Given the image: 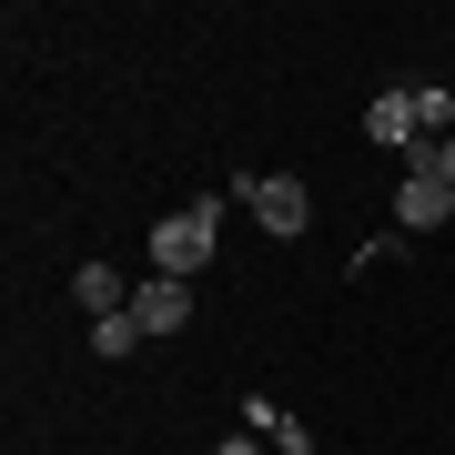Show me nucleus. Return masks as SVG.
<instances>
[{"label": "nucleus", "mask_w": 455, "mask_h": 455, "mask_svg": "<svg viewBox=\"0 0 455 455\" xmlns=\"http://www.w3.org/2000/svg\"><path fill=\"white\" fill-rule=\"evenodd\" d=\"M212 243H223V203H182V212L152 223V274H182V283H193L203 263H212Z\"/></svg>", "instance_id": "1"}, {"label": "nucleus", "mask_w": 455, "mask_h": 455, "mask_svg": "<svg viewBox=\"0 0 455 455\" xmlns=\"http://www.w3.org/2000/svg\"><path fill=\"white\" fill-rule=\"evenodd\" d=\"M233 193H243V203L263 212V233H283V243H293V233L314 223V193H304L293 172H253V182H233Z\"/></svg>", "instance_id": "2"}, {"label": "nucleus", "mask_w": 455, "mask_h": 455, "mask_svg": "<svg viewBox=\"0 0 455 455\" xmlns=\"http://www.w3.org/2000/svg\"><path fill=\"white\" fill-rule=\"evenodd\" d=\"M364 132H374L385 152H425V92H415V82L374 92V101H364Z\"/></svg>", "instance_id": "3"}, {"label": "nucleus", "mask_w": 455, "mask_h": 455, "mask_svg": "<svg viewBox=\"0 0 455 455\" xmlns=\"http://www.w3.org/2000/svg\"><path fill=\"white\" fill-rule=\"evenodd\" d=\"M455 212V182L425 172V152H405V193H395V233H435Z\"/></svg>", "instance_id": "4"}, {"label": "nucleus", "mask_w": 455, "mask_h": 455, "mask_svg": "<svg viewBox=\"0 0 455 455\" xmlns=\"http://www.w3.org/2000/svg\"><path fill=\"white\" fill-rule=\"evenodd\" d=\"M132 324H142V334H182V324H193V283H182V274H142V283H132Z\"/></svg>", "instance_id": "5"}, {"label": "nucleus", "mask_w": 455, "mask_h": 455, "mask_svg": "<svg viewBox=\"0 0 455 455\" xmlns=\"http://www.w3.org/2000/svg\"><path fill=\"white\" fill-rule=\"evenodd\" d=\"M71 304H82L92 324H112V314H132V274H112V263H82V274H71Z\"/></svg>", "instance_id": "6"}, {"label": "nucleus", "mask_w": 455, "mask_h": 455, "mask_svg": "<svg viewBox=\"0 0 455 455\" xmlns=\"http://www.w3.org/2000/svg\"><path fill=\"white\" fill-rule=\"evenodd\" d=\"M243 425H253V435H274V455H314V425H304V415H283V405H263V395L243 405Z\"/></svg>", "instance_id": "7"}, {"label": "nucleus", "mask_w": 455, "mask_h": 455, "mask_svg": "<svg viewBox=\"0 0 455 455\" xmlns=\"http://www.w3.org/2000/svg\"><path fill=\"white\" fill-rule=\"evenodd\" d=\"M92 344H101V355H142V344H152V334H142V324H132V314H112V324H92Z\"/></svg>", "instance_id": "8"}, {"label": "nucleus", "mask_w": 455, "mask_h": 455, "mask_svg": "<svg viewBox=\"0 0 455 455\" xmlns=\"http://www.w3.org/2000/svg\"><path fill=\"white\" fill-rule=\"evenodd\" d=\"M425 172H435V182H455V132H445L435 152H425Z\"/></svg>", "instance_id": "9"}, {"label": "nucleus", "mask_w": 455, "mask_h": 455, "mask_svg": "<svg viewBox=\"0 0 455 455\" xmlns=\"http://www.w3.org/2000/svg\"><path fill=\"white\" fill-rule=\"evenodd\" d=\"M212 455H263V435H223V445H212Z\"/></svg>", "instance_id": "10"}]
</instances>
